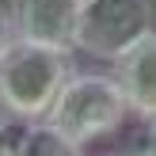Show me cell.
Masks as SVG:
<instances>
[{"label": "cell", "mask_w": 156, "mask_h": 156, "mask_svg": "<svg viewBox=\"0 0 156 156\" xmlns=\"http://www.w3.org/2000/svg\"><path fill=\"white\" fill-rule=\"evenodd\" d=\"M126 118H129V103L122 95L114 73H73L46 122L53 129H61L69 141L91 145L99 137H111L114 129H122Z\"/></svg>", "instance_id": "7a4b0ae2"}, {"label": "cell", "mask_w": 156, "mask_h": 156, "mask_svg": "<svg viewBox=\"0 0 156 156\" xmlns=\"http://www.w3.org/2000/svg\"><path fill=\"white\" fill-rule=\"evenodd\" d=\"M152 0H84L73 50H84L88 57L114 65L152 30Z\"/></svg>", "instance_id": "3957f363"}, {"label": "cell", "mask_w": 156, "mask_h": 156, "mask_svg": "<svg viewBox=\"0 0 156 156\" xmlns=\"http://www.w3.org/2000/svg\"><path fill=\"white\" fill-rule=\"evenodd\" d=\"M15 149H19V133L12 129V118L0 114V156H15Z\"/></svg>", "instance_id": "52a82bcc"}, {"label": "cell", "mask_w": 156, "mask_h": 156, "mask_svg": "<svg viewBox=\"0 0 156 156\" xmlns=\"http://www.w3.org/2000/svg\"><path fill=\"white\" fill-rule=\"evenodd\" d=\"M15 156H84V145L69 141L50 122H30V126L19 129V149H15Z\"/></svg>", "instance_id": "8992f818"}, {"label": "cell", "mask_w": 156, "mask_h": 156, "mask_svg": "<svg viewBox=\"0 0 156 156\" xmlns=\"http://www.w3.org/2000/svg\"><path fill=\"white\" fill-rule=\"evenodd\" d=\"M145 156H156V118L149 122V137H145Z\"/></svg>", "instance_id": "9c48e42d"}, {"label": "cell", "mask_w": 156, "mask_h": 156, "mask_svg": "<svg viewBox=\"0 0 156 156\" xmlns=\"http://www.w3.org/2000/svg\"><path fill=\"white\" fill-rule=\"evenodd\" d=\"M114 156H133V152H114Z\"/></svg>", "instance_id": "30bf717a"}, {"label": "cell", "mask_w": 156, "mask_h": 156, "mask_svg": "<svg viewBox=\"0 0 156 156\" xmlns=\"http://www.w3.org/2000/svg\"><path fill=\"white\" fill-rule=\"evenodd\" d=\"M73 73V50H53V46L15 38L0 53V114L23 126L46 122Z\"/></svg>", "instance_id": "6da1fadb"}, {"label": "cell", "mask_w": 156, "mask_h": 156, "mask_svg": "<svg viewBox=\"0 0 156 156\" xmlns=\"http://www.w3.org/2000/svg\"><path fill=\"white\" fill-rule=\"evenodd\" d=\"M15 42V30H12V19H8V8L0 4V53Z\"/></svg>", "instance_id": "ba28073f"}, {"label": "cell", "mask_w": 156, "mask_h": 156, "mask_svg": "<svg viewBox=\"0 0 156 156\" xmlns=\"http://www.w3.org/2000/svg\"><path fill=\"white\" fill-rule=\"evenodd\" d=\"M84 0H8V19L19 42L73 50Z\"/></svg>", "instance_id": "277c9868"}, {"label": "cell", "mask_w": 156, "mask_h": 156, "mask_svg": "<svg viewBox=\"0 0 156 156\" xmlns=\"http://www.w3.org/2000/svg\"><path fill=\"white\" fill-rule=\"evenodd\" d=\"M114 80L129 103V114L152 122L156 118V27L126 57L114 61Z\"/></svg>", "instance_id": "5b68a950"}]
</instances>
